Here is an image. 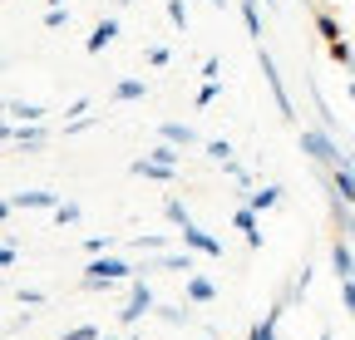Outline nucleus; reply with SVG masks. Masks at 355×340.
Wrapping results in <instances>:
<instances>
[{
    "mask_svg": "<svg viewBox=\"0 0 355 340\" xmlns=\"http://www.w3.org/2000/svg\"><path fill=\"white\" fill-rule=\"evenodd\" d=\"M144 94H148L144 79H119L114 84V104H133V99H144Z\"/></svg>",
    "mask_w": 355,
    "mask_h": 340,
    "instance_id": "nucleus-18",
    "label": "nucleus"
},
{
    "mask_svg": "<svg viewBox=\"0 0 355 340\" xmlns=\"http://www.w3.org/2000/svg\"><path fill=\"white\" fill-rule=\"evenodd\" d=\"M99 340H114V335H99ZM128 340H139V335H128Z\"/></svg>",
    "mask_w": 355,
    "mask_h": 340,
    "instance_id": "nucleus-39",
    "label": "nucleus"
},
{
    "mask_svg": "<svg viewBox=\"0 0 355 340\" xmlns=\"http://www.w3.org/2000/svg\"><path fill=\"white\" fill-rule=\"evenodd\" d=\"M282 316H286V296H277V306L266 311L257 325H252V335L247 340H277V325H282Z\"/></svg>",
    "mask_w": 355,
    "mask_h": 340,
    "instance_id": "nucleus-12",
    "label": "nucleus"
},
{
    "mask_svg": "<svg viewBox=\"0 0 355 340\" xmlns=\"http://www.w3.org/2000/svg\"><path fill=\"white\" fill-rule=\"evenodd\" d=\"M207 158H212V163H232V143H227V138H212V143H207Z\"/></svg>",
    "mask_w": 355,
    "mask_h": 340,
    "instance_id": "nucleus-26",
    "label": "nucleus"
},
{
    "mask_svg": "<svg viewBox=\"0 0 355 340\" xmlns=\"http://www.w3.org/2000/svg\"><path fill=\"white\" fill-rule=\"evenodd\" d=\"M6 114L15 123H44V109L40 104H25V99H6Z\"/></svg>",
    "mask_w": 355,
    "mask_h": 340,
    "instance_id": "nucleus-15",
    "label": "nucleus"
},
{
    "mask_svg": "<svg viewBox=\"0 0 355 340\" xmlns=\"http://www.w3.org/2000/svg\"><path fill=\"white\" fill-rule=\"evenodd\" d=\"M133 276H139V267H128V262H119V257H109V251H104V257H94V262L84 267L79 286H84V291H114L119 281H133Z\"/></svg>",
    "mask_w": 355,
    "mask_h": 340,
    "instance_id": "nucleus-2",
    "label": "nucleus"
},
{
    "mask_svg": "<svg viewBox=\"0 0 355 340\" xmlns=\"http://www.w3.org/2000/svg\"><path fill=\"white\" fill-rule=\"evenodd\" d=\"M15 197V207H30V212H55L64 197L60 193H50V188H25V193H10Z\"/></svg>",
    "mask_w": 355,
    "mask_h": 340,
    "instance_id": "nucleus-9",
    "label": "nucleus"
},
{
    "mask_svg": "<svg viewBox=\"0 0 355 340\" xmlns=\"http://www.w3.org/2000/svg\"><path fill=\"white\" fill-rule=\"evenodd\" d=\"M247 202H252L257 212H272V207L282 202V188H277V183H266V188H252V193H247Z\"/></svg>",
    "mask_w": 355,
    "mask_h": 340,
    "instance_id": "nucleus-17",
    "label": "nucleus"
},
{
    "mask_svg": "<svg viewBox=\"0 0 355 340\" xmlns=\"http://www.w3.org/2000/svg\"><path fill=\"white\" fill-rule=\"evenodd\" d=\"M44 138H50V134H44L40 123H15V118L6 123V143H10V148H20V153H40V148H44Z\"/></svg>",
    "mask_w": 355,
    "mask_h": 340,
    "instance_id": "nucleus-5",
    "label": "nucleus"
},
{
    "mask_svg": "<svg viewBox=\"0 0 355 340\" xmlns=\"http://www.w3.org/2000/svg\"><path fill=\"white\" fill-rule=\"evenodd\" d=\"M158 138H168V143H178V148H198V134L188 129V123H163Z\"/></svg>",
    "mask_w": 355,
    "mask_h": 340,
    "instance_id": "nucleus-16",
    "label": "nucleus"
},
{
    "mask_svg": "<svg viewBox=\"0 0 355 340\" xmlns=\"http://www.w3.org/2000/svg\"><path fill=\"white\" fill-rule=\"evenodd\" d=\"M316 340H331V330H321V335H316Z\"/></svg>",
    "mask_w": 355,
    "mask_h": 340,
    "instance_id": "nucleus-40",
    "label": "nucleus"
},
{
    "mask_svg": "<svg viewBox=\"0 0 355 340\" xmlns=\"http://www.w3.org/2000/svg\"><path fill=\"white\" fill-rule=\"evenodd\" d=\"M123 6H128V0H123Z\"/></svg>",
    "mask_w": 355,
    "mask_h": 340,
    "instance_id": "nucleus-44",
    "label": "nucleus"
},
{
    "mask_svg": "<svg viewBox=\"0 0 355 340\" xmlns=\"http://www.w3.org/2000/svg\"><path fill=\"white\" fill-rule=\"evenodd\" d=\"M128 173H133V178H148V183H178V168L153 163V158H133V163H128Z\"/></svg>",
    "mask_w": 355,
    "mask_h": 340,
    "instance_id": "nucleus-10",
    "label": "nucleus"
},
{
    "mask_svg": "<svg viewBox=\"0 0 355 340\" xmlns=\"http://www.w3.org/2000/svg\"><path fill=\"white\" fill-rule=\"evenodd\" d=\"M326 55H331V64H336V69H350V60H355V50L345 45V39H336V45H326Z\"/></svg>",
    "mask_w": 355,
    "mask_h": 340,
    "instance_id": "nucleus-25",
    "label": "nucleus"
},
{
    "mask_svg": "<svg viewBox=\"0 0 355 340\" xmlns=\"http://www.w3.org/2000/svg\"><path fill=\"white\" fill-rule=\"evenodd\" d=\"M207 340H212V335H207Z\"/></svg>",
    "mask_w": 355,
    "mask_h": 340,
    "instance_id": "nucleus-45",
    "label": "nucleus"
},
{
    "mask_svg": "<svg viewBox=\"0 0 355 340\" xmlns=\"http://www.w3.org/2000/svg\"><path fill=\"white\" fill-rule=\"evenodd\" d=\"M350 158H355V148H350Z\"/></svg>",
    "mask_w": 355,
    "mask_h": 340,
    "instance_id": "nucleus-43",
    "label": "nucleus"
},
{
    "mask_svg": "<svg viewBox=\"0 0 355 340\" xmlns=\"http://www.w3.org/2000/svg\"><path fill=\"white\" fill-rule=\"evenodd\" d=\"M202 79H222V64H217V55H207V60H202Z\"/></svg>",
    "mask_w": 355,
    "mask_h": 340,
    "instance_id": "nucleus-38",
    "label": "nucleus"
},
{
    "mask_svg": "<svg viewBox=\"0 0 355 340\" xmlns=\"http://www.w3.org/2000/svg\"><path fill=\"white\" fill-rule=\"evenodd\" d=\"M345 237H350V242H355V222H350V232H345Z\"/></svg>",
    "mask_w": 355,
    "mask_h": 340,
    "instance_id": "nucleus-41",
    "label": "nucleus"
},
{
    "mask_svg": "<svg viewBox=\"0 0 355 340\" xmlns=\"http://www.w3.org/2000/svg\"><path fill=\"white\" fill-rule=\"evenodd\" d=\"M50 6H64V0H50Z\"/></svg>",
    "mask_w": 355,
    "mask_h": 340,
    "instance_id": "nucleus-42",
    "label": "nucleus"
},
{
    "mask_svg": "<svg viewBox=\"0 0 355 340\" xmlns=\"http://www.w3.org/2000/svg\"><path fill=\"white\" fill-rule=\"evenodd\" d=\"M301 153L321 168V173H331V168H340V163H350V153H340V138L336 134H326V129H301Z\"/></svg>",
    "mask_w": 355,
    "mask_h": 340,
    "instance_id": "nucleus-1",
    "label": "nucleus"
},
{
    "mask_svg": "<svg viewBox=\"0 0 355 340\" xmlns=\"http://www.w3.org/2000/svg\"><path fill=\"white\" fill-rule=\"evenodd\" d=\"M109 247H114L109 237H89V242H84V251H89V257H104V251H109Z\"/></svg>",
    "mask_w": 355,
    "mask_h": 340,
    "instance_id": "nucleus-32",
    "label": "nucleus"
},
{
    "mask_svg": "<svg viewBox=\"0 0 355 340\" xmlns=\"http://www.w3.org/2000/svg\"><path fill=\"white\" fill-rule=\"evenodd\" d=\"M306 291H311V267H301V271L291 276V286H286L282 296H286V306H291V301H301V296H306Z\"/></svg>",
    "mask_w": 355,
    "mask_h": 340,
    "instance_id": "nucleus-20",
    "label": "nucleus"
},
{
    "mask_svg": "<svg viewBox=\"0 0 355 340\" xmlns=\"http://www.w3.org/2000/svg\"><path fill=\"white\" fill-rule=\"evenodd\" d=\"M99 335H104L99 325H74V330H64L60 340H99Z\"/></svg>",
    "mask_w": 355,
    "mask_h": 340,
    "instance_id": "nucleus-30",
    "label": "nucleus"
},
{
    "mask_svg": "<svg viewBox=\"0 0 355 340\" xmlns=\"http://www.w3.org/2000/svg\"><path fill=\"white\" fill-rule=\"evenodd\" d=\"M340 306L355 316V281H340Z\"/></svg>",
    "mask_w": 355,
    "mask_h": 340,
    "instance_id": "nucleus-36",
    "label": "nucleus"
},
{
    "mask_svg": "<svg viewBox=\"0 0 355 340\" xmlns=\"http://www.w3.org/2000/svg\"><path fill=\"white\" fill-rule=\"evenodd\" d=\"M188 301H193V306H212V301H217V286L193 271V276H188Z\"/></svg>",
    "mask_w": 355,
    "mask_h": 340,
    "instance_id": "nucleus-14",
    "label": "nucleus"
},
{
    "mask_svg": "<svg viewBox=\"0 0 355 340\" xmlns=\"http://www.w3.org/2000/svg\"><path fill=\"white\" fill-rule=\"evenodd\" d=\"M178 237H183V247H193L198 257H217V262H222V237L202 232L198 222H188V227H178Z\"/></svg>",
    "mask_w": 355,
    "mask_h": 340,
    "instance_id": "nucleus-6",
    "label": "nucleus"
},
{
    "mask_svg": "<svg viewBox=\"0 0 355 340\" xmlns=\"http://www.w3.org/2000/svg\"><path fill=\"white\" fill-rule=\"evenodd\" d=\"M148 64H153V69L173 64V50H168V45H153V50H148Z\"/></svg>",
    "mask_w": 355,
    "mask_h": 340,
    "instance_id": "nucleus-31",
    "label": "nucleus"
},
{
    "mask_svg": "<svg viewBox=\"0 0 355 340\" xmlns=\"http://www.w3.org/2000/svg\"><path fill=\"white\" fill-rule=\"evenodd\" d=\"M158 321H163V325H188L193 311H188V306H158Z\"/></svg>",
    "mask_w": 355,
    "mask_h": 340,
    "instance_id": "nucleus-23",
    "label": "nucleus"
},
{
    "mask_svg": "<svg viewBox=\"0 0 355 340\" xmlns=\"http://www.w3.org/2000/svg\"><path fill=\"white\" fill-rule=\"evenodd\" d=\"M232 227L247 237V247H252V251H261V242H266V237H261V212H257L252 202H242V207L232 212Z\"/></svg>",
    "mask_w": 355,
    "mask_h": 340,
    "instance_id": "nucleus-7",
    "label": "nucleus"
},
{
    "mask_svg": "<svg viewBox=\"0 0 355 340\" xmlns=\"http://www.w3.org/2000/svg\"><path fill=\"white\" fill-rule=\"evenodd\" d=\"M15 262H20V247L6 242V247H0V267H15Z\"/></svg>",
    "mask_w": 355,
    "mask_h": 340,
    "instance_id": "nucleus-37",
    "label": "nucleus"
},
{
    "mask_svg": "<svg viewBox=\"0 0 355 340\" xmlns=\"http://www.w3.org/2000/svg\"><path fill=\"white\" fill-rule=\"evenodd\" d=\"M114 39H119V20H114V15H104V20L94 25V35H89V45H84V50H89V55H104Z\"/></svg>",
    "mask_w": 355,
    "mask_h": 340,
    "instance_id": "nucleus-13",
    "label": "nucleus"
},
{
    "mask_svg": "<svg viewBox=\"0 0 355 340\" xmlns=\"http://www.w3.org/2000/svg\"><path fill=\"white\" fill-rule=\"evenodd\" d=\"M148 158H153V163H168V168H178V158H183V148L163 138V143H153V148H148Z\"/></svg>",
    "mask_w": 355,
    "mask_h": 340,
    "instance_id": "nucleus-21",
    "label": "nucleus"
},
{
    "mask_svg": "<svg viewBox=\"0 0 355 340\" xmlns=\"http://www.w3.org/2000/svg\"><path fill=\"white\" fill-rule=\"evenodd\" d=\"M163 217H168L173 227H188V222H193L188 207H183V197H168V202H163Z\"/></svg>",
    "mask_w": 355,
    "mask_h": 340,
    "instance_id": "nucleus-22",
    "label": "nucleus"
},
{
    "mask_svg": "<svg viewBox=\"0 0 355 340\" xmlns=\"http://www.w3.org/2000/svg\"><path fill=\"white\" fill-rule=\"evenodd\" d=\"M316 35L326 39V45H336V39H340V20L331 10H316Z\"/></svg>",
    "mask_w": 355,
    "mask_h": 340,
    "instance_id": "nucleus-19",
    "label": "nucleus"
},
{
    "mask_svg": "<svg viewBox=\"0 0 355 340\" xmlns=\"http://www.w3.org/2000/svg\"><path fill=\"white\" fill-rule=\"evenodd\" d=\"M60 25H69V6H50V10H44V30H60Z\"/></svg>",
    "mask_w": 355,
    "mask_h": 340,
    "instance_id": "nucleus-28",
    "label": "nucleus"
},
{
    "mask_svg": "<svg viewBox=\"0 0 355 340\" xmlns=\"http://www.w3.org/2000/svg\"><path fill=\"white\" fill-rule=\"evenodd\" d=\"M212 99H217V79H207V84H202V89H198V109H207Z\"/></svg>",
    "mask_w": 355,
    "mask_h": 340,
    "instance_id": "nucleus-35",
    "label": "nucleus"
},
{
    "mask_svg": "<svg viewBox=\"0 0 355 340\" xmlns=\"http://www.w3.org/2000/svg\"><path fill=\"white\" fill-rule=\"evenodd\" d=\"M153 311H158L153 286H148L144 276H133V281H128V306L119 311V321H123V325H139V321H144V316H153Z\"/></svg>",
    "mask_w": 355,
    "mask_h": 340,
    "instance_id": "nucleus-3",
    "label": "nucleus"
},
{
    "mask_svg": "<svg viewBox=\"0 0 355 340\" xmlns=\"http://www.w3.org/2000/svg\"><path fill=\"white\" fill-rule=\"evenodd\" d=\"M222 168H227V178H232V183H242V188L252 183V173H247V168H242V163H222Z\"/></svg>",
    "mask_w": 355,
    "mask_h": 340,
    "instance_id": "nucleus-34",
    "label": "nucleus"
},
{
    "mask_svg": "<svg viewBox=\"0 0 355 340\" xmlns=\"http://www.w3.org/2000/svg\"><path fill=\"white\" fill-rule=\"evenodd\" d=\"M326 188H331V193H340L345 202H355V158H350V163H340V168H331V173H326Z\"/></svg>",
    "mask_w": 355,
    "mask_h": 340,
    "instance_id": "nucleus-11",
    "label": "nucleus"
},
{
    "mask_svg": "<svg viewBox=\"0 0 355 340\" xmlns=\"http://www.w3.org/2000/svg\"><path fill=\"white\" fill-rule=\"evenodd\" d=\"M133 251H168V237L163 232H148V237L139 232V237H133Z\"/></svg>",
    "mask_w": 355,
    "mask_h": 340,
    "instance_id": "nucleus-24",
    "label": "nucleus"
},
{
    "mask_svg": "<svg viewBox=\"0 0 355 340\" xmlns=\"http://www.w3.org/2000/svg\"><path fill=\"white\" fill-rule=\"evenodd\" d=\"M257 64H261V79H266V89H272V99H277L282 118H296V109H291V94H286V84H282V74H277V60L266 55L261 45H257Z\"/></svg>",
    "mask_w": 355,
    "mask_h": 340,
    "instance_id": "nucleus-4",
    "label": "nucleus"
},
{
    "mask_svg": "<svg viewBox=\"0 0 355 340\" xmlns=\"http://www.w3.org/2000/svg\"><path fill=\"white\" fill-rule=\"evenodd\" d=\"M331 271H336V281H355V242L350 237L331 242Z\"/></svg>",
    "mask_w": 355,
    "mask_h": 340,
    "instance_id": "nucleus-8",
    "label": "nucleus"
},
{
    "mask_svg": "<svg viewBox=\"0 0 355 340\" xmlns=\"http://www.w3.org/2000/svg\"><path fill=\"white\" fill-rule=\"evenodd\" d=\"M168 20L178 30H188V0H168Z\"/></svg>",
    "mask_w": 355,
    "mask_h": 340,
    "instance_id": "nucleus-29",
    "label": "nucleus"
},
{
    "mask_svg": "<svg viewBox=\"0 0 355 340\" xmlns=\"http://www.w3.org/2000/svg\"><path fill=\"white\" fill-rule=\"evenodd\" d=\"M55 222H60V227H74V222H79V202H60V207H55Z\"/></svg>",
    "mask_w": 355,
    "mask_h": 340,
    "instance_id": "nucleus-27",
    "label": "nucleus"
},
{
    "mask_svg": "<svg viewBox=\"0 0 355 340\" xmlns=\"http://www.w3.org/2000/svg\"><path fill=\"white\" fill-rule=\"evenodd\" d=\"M15 301H20V306H44V291H35V286H25V291L15 296Z\"/></svg>",
    "mask_w": 355,
    "mask_h": 340,
    "instance_id": "nucleus-33",
    "label": "nucleus"
}]
</instances>
